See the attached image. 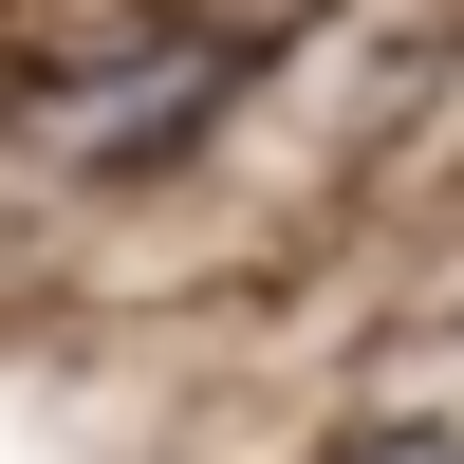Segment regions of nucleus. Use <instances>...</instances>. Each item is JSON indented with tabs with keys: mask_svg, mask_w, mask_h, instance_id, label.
<instances>
[{
	"mask_svg": "<svg viewBox=\"0 0 464 464\" xmlns=\"http://www.w3.org/2000/svg\"><path fill=\"white\" fill-rule=\"evenodd\" d=\"M223 74H242L223 19H130V37H93V56L37 74V149L56 168H149V149H186L223 111Z\"/></svg>",
	"mask_w": 464,
	"mask_h": 464,
	"instance_id": "1",
	"label": "nucleus"
},
{
	"mask_svg": "<svg viewBox=\"0 0 464 464\" xmlns=\"http://www.w3.org/2000/svg\"><path fill=\"white\" fill-rule=\"evenodd\" d=\"M372 464H464V446H372Z\"/></svg>",
	"mask_w": 464,
	"mask_h": 464,
	"instance_id": "2",
	"label": "nucleus"
}]
</instances>
